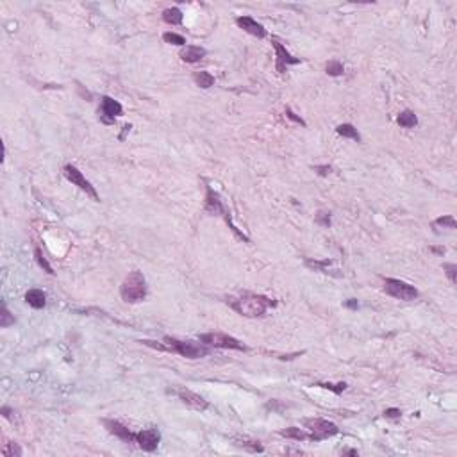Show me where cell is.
Listing matches in <instances>:
<instances>
[{
  "label": "cell",
  "instance_id": "44dd1931",
  "mask_svg": "<svg viewBox=\"0 0 457 457\" xmlns=\"http://www.w3.org/2000/svg\"><path fill=\"white\" fill-rule=\"evenodd\" d=\"M193 79H195L197 86H200V88H204V89L211 88V86L214 84V77L209 72H197Z\"/></svg>",
  "mask_w": 457,
  "mask_h": 457
},
{
  "label": "cell",
  "instance_id": "9c48e42d",
  "mask_svg": "<svg viewBox=\"0 0 457 457\" xmlns=\"http://www.w3.org/2000/svg\"><path fill=\"white\" fill-rule=\"evenodd\" d=\"M271 45H273V48H275V54H277V62H275V68L279 73H284L286 70H288V66L290 64H298L300 62V59L298 57H293L288 50H286V47H282L281 43L277 42V40H271Z\"/></svg>",
  "mask_w": 457,
  "mask_h": 457
},
{
  "label": "cell",
  "instance_id": "277c9868",
  "mask_svg": "<svg viewBox=\"0 0 457 457\" xmlns=\"http://www.w3.org/2000/svg\"><path fill=\"white\" fill-rule=\"evenodd\" d=\"M304 427L311 434V441H322V439H327L331 436H336L339 432V429L334 425L332 421L323 420V418H306Z\"/></svg>",
  "mask_w": 457,
  "mask_h": 457
},
{
  "label": "cell",
  "instance_id": "484cf974",
  "mask_svg": "<svg viewBox=\"0 0 457 457\" xmlns=\"http://www.w3.org/2000/svg\"><path fill=\"white\" fill-rule=\"evenodd\" d=\"M238 445L247 448V450H250V452H263V450H265L263 445H259V441H250V439H243V441H239Z\"/></svg>",
  "mask_w": 457,
  "mask_h": 457
},
{
  "label": "cell",
  "instance_id": "4fadbf2b",
  "mask_svg": "<svg viewBox=\"0 0 457 457\" xmlns=\"http://www.w3.org/2000/svg\"><path fill=\"white\" fill-rule=\"evenodd\" d=\"M236 23H238L239 29H243L245 32H249V34H252V36L255 38H265L266 36V29L261 23H257V21L254 20V18H250V16H239V18H236Z\"/></svg>",
  "mask_w": 457,
  "mask_h": 457
},
{
  "label": "cell",
  "instance_id": "4dcf8cb0",
  "mask_svg": "<svg viewBox=\"0 0 457 457\" xmlns=\"http://www.w3.org/2000/svg\"><path fill=\"white\" fill-rule=\"evenodd\" d=\"M284 114H286V118H290L291 122H295V124L302 125V127H306V122H304V120H302L300 116H298V114H295V113H293V111H291L290 107L286 109V113H284Z\"/></svg>",
  "mask_w": 457,
  "mask_h": 457
},
{
  "label": "cell",
  "instance_id": "603a6c76",
  "mask_svg": "<svg viewBox=\"0 0 457 457\" xmlns=\"http://www.w3.org/2000/svg\"><path fill=\"white\" fill-rule=\"evenodd\" d=\"M2 456L4 457H20L21 448L16 443H4L2 445Z\"/></svg>",
  "mask_w": 457,
  "mask_h": 457
},
{
  "label": "cell",
  "instance_id": "4316f807",
  "mask_svg": "<svg viewBox=\"0 0 457 457\" xmlns=\"http://www.w3.org/2000/svg\"><path fill=\"white\" fill-rule=\"evenodd\" d=\"M13 323H15V318L11 316V312L7 311V307L4 304L2 306V314H0V327H9Z\"/></svg>",
  "mask_w": 457,
  "mask_h": 457
},
{
  "label": "cell",
  "instance_id": "7c38bea8",
  "mask_svg": "<svg viewBox=\"0 0 457 457\" xmlns=\"http://www.w3.org/2000/svg\"><path fill=\"white\" fill-rule=\"evenodd\" d=\"M177 396H179L186 405H189V407H193V409H197V411H206L209 407L208 400H204L200 395H197V393H193V391H189V390H177Z\"/></svg>",
  "mask_w": 457,
  "mask_h": 457
},
{
  "label": "cell",
  "instance_id": "ba28073f",
  "mask_svg": "<svg viewBox=\"0 0 457 457\" xmlns=\"http://www.w3.org/2000/svg\"><path fill=\"white\" fill-rule=\"evenodd\" d=\"M159 441H161V436H159V432L156 429H145V431L136 432V443L145 452H154Z\"/></svg>",
  "mask_w": 457,
  "mask_h": 457
},
{
  "label": "cell",
  "instance_id": "cb8c5ba5",
  "mask_svg": "<svg viewBox=\"0 0 457 457\" xmlns=\"http://www.w3.org/2000/svg\"><path fill=\"white\" fill-rule=\"evenodd\" d=\"M163 40L166 43H170V45H179V47H184V45H186L184 36L177 34V32H165V34H163Z\"/></svg>",
  "mask_w": 457,
  "mask_h": 457
},
{
  "label": "cell",
  "instance_id": "8fae6325",
  "mask_svg": "<svg viewBox=\"0 0 457 457\" xmlns=\"http://www.w3.org/2000/svg\"><path fill=\"white\" fill-rule=\"evenodd\" d=\"M104 425L113 436H116L118 439H122V441L136 443V432H132L129 427H125L124 423H120V421H116V420H104Z\"/></svg>",
  "mask_w": 457,
  "mask_h": 457
},
{
  "label": "cell",
  "instance_id": "30bf717a",
  "mask_svg": "<svg viewBox=\"0 0 457 457\" xmlns=\"http://www.w3.org/2000/svg\"><path fill=\"white\" fill-rule=\"evenodd\" d=\"M122 111H124V107H122L118 100L111 99V97H102V107H100L102 114H100V118H102L104 124H113L114 118L122 114Z\"/></svg>",
  "mask_w": 457,
  "mask_h": 457
},
{
  "label": "cell",
  "instance_id": "8d00e7d4",
  "mask_svg": "<svg viewBox=\"0 0 457 457\" xmlns=\"http://www.w3.org/2000/svg\"><path fill=\"white\" fill-rule=\"evenodd\" d=\"M343 454H348V456H357V450H345Z\"/></svg>",
  "mask_w": 457,
  "mask_h": 457
},
{
  "label": "cell",
  "instance_id": "3957f363",
  "mask_svg": "<svg viewBox=\"0 0 457 457\" xmlns=\"http://www.w3.org/2000/svg\"><path fill=\"white\" fill-rule=\"evenodd\" d=\"M120 295L125 302L136 304V302L145 300L146 296V281L141 271H130L125 277L124 284L120 288Z\"/></svg>",
  "mask_w": 457,
  "mask_h": 457
},
{
  "label": "cell",
  "instance_id": "f1b7e54d",
  "mask_svg": "<svg viewBox=\"0 0 457 457\" xmlns=\"http://www.w3.org/2000/svg\"><path fill=\"white\" fill-rule=\"evenodd\" d=\"M318 386H322V388H327V390L334 391L336 395H339V393H343V391L347 390V384H345V382H339V384H331V382H322V384H318Z\"/></svg>",
  "mask_w": 457,
  "mask_h": 457
},
{
  "label": "cell",
  "instance_id": "7402d4cb",
  "mask_svg": "<svg viewBox=\"0 0 457 457\" xmlns=\"http://www.w3.org/2000/svg\"><path fill=\"white\" fill-rule=\"evenodd\" d=\"M325 72H327L329 75H332V77H338V75H343V72H345V66H343L341 61H338V59H332V61H329L327 64H325Z\"/></svg>",
  "mask_w": 457,
  "mask_h": 457
},
{
  "label": "cell",
  "instance_id": "e575fe53",
  "mask_svg": "<svg viewBox=\"0 0 457 457\" xmlns=\"http://www.w3.org/2000/svg\"><path fill=\"white\" fill-rule=\"evenodd\" d=\"M345 306L350 307V309H357V300H355V298H350V300L345 302Z\"/></svg>",
  "mask_w": 457,
  "mask_h": 457
},
{
  "label": "cell",
  "instance_id": "d4e9b609",
  "mask_svg": "<svg viewBox=\"0 0 457 457\" xmlns=\"http://www.w3.org/2000/svg\"><path fill=\"white\" fill-rule=\"evenodd\" d=\"M34 255H36L38 265L42 266V268H43V270H45V271H47V273H50V275H52V273H54L52 266L48 265V261L45 259V255H43V252H42V250H40V249H36V252H34Z\"/></svg>",
  "mask_w": 457,
  "mask_h": 457
},
{
  "label": "cell",
  "instance_id": "5bb4252c",
  "mask_svg": "<svg viewBox=\"0 0 457 457\" xmlns=\"http://www.w3.org/2000/svg\"><path fill=\"white\" fill-rule=\"evenodd\" d=\"M204 209H206V213L213 214V216H222V214L227 213L222 200H220L218 193H214L213 187H209V186H208V195H206V206H204Z\"/></svg>",
  "mask_w": 457,
  "mask_h": 457
},
{
  "label": "cell",
  "instance_id": "9a60e30c",
  "mask_svg": "<svg viewBox=\"0 0 457 457\" xmlns=\"http://www.w3.org/2000/svg\"><path fill=\"white\" fill-rule=\"evenodd\" d=\"M204 56H206V48L195 47V45H186V47H182V50L179 52V57H181L182 61L189 62V64H195V62L202 61Z\"/></svg>",
  "mask_w": 457,
  "mask_h": 457
},
{
  "label": "cell",
  "instance_id": "d6a6232c",
  "mask_svg": "<svg viewBox=\"0 0 457 457\" xmlns=\"http://www.w3.org/2000/svg\"><path fill=\"white\" fill-rule=\"evenodd\" d=\"M384 416L386 418H400V416H402V411L396 409V407H390V409L384 411Z\"/></svg>",
  "mask_w": 457,
  "mask_h": 457
},
{
  "label": "cell",
  "instance_id": "52a82bcc",
  "mask_svg": "<svg viewBox=\"0 0 457 457\" xmlns=\"http://www.w3.org/2000/svg\"><path fill=\"white\" fill-rule=\"evenodd\" d=\"M62 173H64V177H66V179L72 182V184L79 186L84 193H86V195H89V197L93 198L95 202H100V197H99V193H97V189H95V186H91V182H89L88 179L83 175V171H79L77 166H73V165H66V166H64V170H62Z\"/></svg>",
  "mask_w": 457,
  "mask_h": 457
},
{
  "label": "cell",
  "instance_id": "1f68e13d",
  "mask_svg": "<svg viewBox=\"0 0 457 457\" xmlns=\"http://www.w3.org/2000/svg\"><path fill=\"white\" fill-rule=\"evenodd\" d=\"M443 270L447 271L448 279H450V282L452 284H456V271H457V266L456 265H445L443 266Z\"/></svg>",
  "mask_w": 457,
  "mask_h": 457
},
{
  "label": "cell",
  "instance_id": "6da1fadb",
  "mask_svg": "<svg viewBox=\"0 0 457 457\" xmlns=\"http://www.w3.org/2000/svg\"><path fill=\"white\" fill-rule=\"evenodd\" d=\"M227 304L232 307L234 311L245 318H259L265 316V312L271 306H275V302L265 295H255V293H245L238 298H227Z\"/></svg>",
  "mask_w": 457,
  "mask_h": 457
},
{
  "label": "cell",
  "instance_id": "2e32d148",
  "mask_svg": "<svg viewBox=\"0 0 457 457\" xmlns=\"http://www.w3.org/2000/svg\"><path fill=\"white\" fill-rule=\"evenodd\" d=\"M25 302L34 309H43L47 304V296L42 290H29L25 293Z\"/></svg>",
  "mask_w": 457,
  "mask_h": 457
},
{
  "label": "cell",
  "instance_id": "e0dca14e",
  "mask_svg": "<svg viewBox=\"0 0 457 457\" xmlns=\"http://www.w3.org/2000/svg\"><path fill=\"white\" fill-rule=\"evenodd\" d=\"M279 434L288 437V439H295V441H306V439L311 441V434L307 431H304V429H298V427H288V429L281 431Z\"/></svg>",
  "mask_w": 457,
  "mask_h": 457
},
{
  "label": "cell",
  "instance_id": "8992f818",
  "mask_svg": "<svg viewBox=\"0 0 457 457\" xmlns=\"http://www.w3.org/2000/svg\"><path fill=\"white\" fill-rule=\"evenodd\" d=\"M198 339H200V343H204V345H209V347H214V348L247 350V347H245L243 343L238 341V339L232 338V336H228V334H224V332H208V334H202Z\"/></svg>",
  "mask_w": 457,
  "mask_h": 457
},
{
  "label": "cell",
  "instance_id": "d6986e66",
  "mask_svg": "<svg viewBox=\"0 0 457 457\" xmlns=\"http://www.w3.org/2000/svg\"><path fill=\"white\" fill-rule=\"evenodd\" d=\"M163 20L170 25H179L182 23V11L179 7H168L163 11Z\"/></svg>",
  "mask_w": 457,
  "mask_h": 457
},
{
  "label": "cell",
  "instance_id": "ffe728a7",
  "mask_svg": "<svg viewBox=\"0 0 457 457\" xmlns=\"http://www.w3.org/2000/svg\"><path fill=\"white\" fill-rule=\"evenodd\" d=\"M336 130H338V134L343 136V138H350V140H353V141H361V136H359L357 129H355L352 124H341V125H338Z\"/></svg>",
  "mask_w": 457,
  "mask_h": 457
},
{
  "label": "cell",
  "instance_id": "ac0fdd59",
  "mask_svg": "<svg viewBox=\"0 0 457 457\" xmlns=\"http://www.w3.org/2000/svg\"><path fill=\"white\" fill-rule=\"evenodd\" d=\"M396 122H398V125H400V127H404V129H413V127H416V125H418V118H416V114L413 113V111H409V109L402 111V113L398 114Z\"/></svg>",
  "mask_w": 457,
  "mask_h": 457
},
{
  "label": "cell",
  "instance_id": "f546056e",
  "mask_svg": "<svg viewBox=\"0 0 457 457\" xmlns=\"http://www.w3.org/2000/svg\"><path fill=\"white\" fill-rule=\"evenodd\" d=\"M316 222L322 225V227H331V214L320 211V213L316 214Z\"/></svg>",
  "mask_w": 457,
  "mask_h": 457
},
{
  "label": "cell",
  "instance_id": "836d02e7",
  "mask_svg": "<svg viewBox=\"0 0 457 457\" xmlns=\"http://www.w3.org/2000/svg\"><path fill=\"white\" fill-rule=\"evenodd\" d=\"M314 170H316L320 175H329V173L332 171V168L329 166V165H325V166H314Z\"/></svg>",
  "mask_w": 457,
  "mask_h": 457
},
{
  "label": "cell",
  "instance_id": "83f0119b",
  "mask_svg": "<svg viewBox=\"0 0 457 457\" xmlns=\"http://www.w3.org/2000/svg\"><path fill=\"white\" fill-rule=\"evenodd\" d=\"M434 225H439V227H448V228H456L457 227L454 216H439V218L434 222Z\"/></svg>",
  "mask_w": 457,
  "mask_h": 457
},
{
  "label": "cell",
  "instance_id": "7a4b0ae2",
  "mask_svg": "<svg viewBox=\"0 0 457 457\" xmlns=\"http://www.w3.org/2000/svg\"><path fill=\"white\" fill-rule=\"evenodd\" d=\"M141 343L146 345V347L157 348V350H161V352H175V353H179V355H182V357H187V359H200V357H206L209 353V348L206 347L204 343L179 341V339L168 338V336L163 339V343L150 341V339H143Z\"/></svg>",
  "mask_w": 457,
  "mask_h": 457
},
{
  "label": "cell",
  "instance_id": "5b68a950",
  "mask_svg": "<svg viewBox=\"0 0 457 457\" xmlns=\"http://www.w3.org/2000/svg\"><path fill=\"white\" fill-rule=\"evenodd\" d=\"M384 291L388 295H391L396 300H405L411 302L415 300L418 296V290L415 286L407 284L404 281H398V279H386L384 281Z\"/></svg>",
  "mask_w": 457,
  "mask_h": 457
},
{
  "label": "cell",
  "instance_id": "d590c367",
  "mask_svg": "<svg viewBox=\"0 0 457 457\" xmlns=\"http://www.w3.org/2000/svg\"><path fill=\"white\" fill-rule=\"evenodd\" d=\"M432 252H436V254H445V249H439V247H432Z\"/></svg>",
  "mask_w": 457,
  "mask_h": 457
}]
</instances>
